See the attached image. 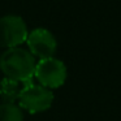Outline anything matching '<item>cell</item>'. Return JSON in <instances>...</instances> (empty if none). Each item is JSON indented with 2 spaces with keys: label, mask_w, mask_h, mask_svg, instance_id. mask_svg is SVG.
Instances as JSON below:
<instances>
[{
  "label": "cell",
  "mask_w": 121,
  "mask_h": 121,
  "mask_svg": "<svg viewBox=\"0 0 121 121\" xmlns=\"http://www.w3.org/2000/svg\"><path fill=\"white\" fill-rule=\"evenodd\" d=\"M35 64L34 56L21 47L9 48L0 56V70L3 74L7 78L24 85L33 82Z\"/></svg>",
  "instance_id": "1"
},
{
  "label": "cell",
  "mask_w": 121,
  "mask_h": 121,
  "mask_svg": "<svg viewBox=\"0 0 121 121\" xmlns=\"http://www.w3.org/2000/svg\"><path fill=\"white\" fill-rule=\"evenodd\" d=\"M20 91H21V87L18 82L7 77H4L0 81V96L5 104H14L17 102Z\"/></svg>",
  "instance_id": "6"
},
{
  "label": "cell",
  "mask_w": 121,
  "mask_h": 121,
  "mask_svg": "<svg viewBox=\"0 0 121 121\" xmlns=\"http://www.w3.org/2000/svg\"><path fill=\"white\" fill-rule=\"evenodd\" d=\"M26 43L30 50L29 52L33 56L39 57V60L52 57L57 48V42H56L53 34L50 30L43 29V27L31 30L27 34Z\"/></svg>",
  "instance_id": "5"
},
{
  "label": "cell",
  "mask_w": 121,
  "mask_h": 121,
  "mask_svg": "<svg viewBox=\"0 0 121 121\" xmlns=\"http://www.w3.org/2000/svg\"><path fill=\"white\" fill-rule=\"evenodd\" d=\"M68 70L65 64L55 57L42 59L35 64L34 77L38 79L40 86L48 90L59 89L66 81Z\"/></svg>",
  "instance_id": "3"
},
{
  "label": "cell",
  "mask_w": 121,
  "mask_h": 121,
  "mask_svg": "<svg viewBox=\"0 0 121 121\" xmlns=\"http://www.w3.org/2000/svg\"><path fill=\"white\" fill-rule=\"evenodd\" d=\"M0 121H24L22 109L16 104H0Z\"/></svg>",
  "instance_id": "7"
},
{
  "label": "cell",
  "mask_w": 121,
  "mask_h": 121,
  "mask_svg": "<svg viewBox=\"0 0 121 121\" xmlns=\"http://www.w3.org/2000/svg\"><path fill=\"white\" fill-rule=\"evenodd\" d=\"M27 26L24 18L16 14L0 17V47L7 50L18 47L27 38Z\"/></svg>",
  "instance_id": "4"
},
{
  "label": "cell",
  "mask_w": 121,
  "mask_h": 121,
  "mask_svg": "<svg viewBox=\"0 0 121 121\" xmlns=\"http://www.w3.org/2000/svg\"><path fill=\"white\" fill-rule=\"evenodd\" d=\"M53 92L40 85H35L34 82L29 85H24L17 98L18 107L26 112L40 113L47 111L53 103Z\"/></svg>",
  "instance_id": "2"
}]
</instances>
